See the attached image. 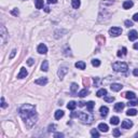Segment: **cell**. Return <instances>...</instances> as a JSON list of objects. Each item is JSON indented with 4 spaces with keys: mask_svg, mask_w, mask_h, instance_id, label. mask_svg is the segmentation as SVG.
I'll return each mask as SVG.
<instances>
[{
    "mask_svg": "<svg viewBox=\"0 0 138 138\" xmlns=\"http://www.w3.org/2000/svg\"><path fill=\"white\" fill-rule=\"evenodd\" d=\"M19 116L25 121V124L28 129H31L37 122L36 107L29 104H25L19 108Z\"/></svg>",
    "mask_w": 138,
    "mask_h": 138,
    "instance_id": "obj_1",
    "label": "cell"
},
{
    "mask_svg": "<svg viewBox=\"0 0 138 138\" xmlns=\"http://www.w3.org/2000/svg\"><path fill=\"white\" fill-rule=\"evenodd\" d=\"M71 118H79L83 123H86V124H91L94 120L92 114L90 113H86V112H81V111H78V112H71L70 114Z\"/></svg>",
    "mask_w": 138,
    "mask_h": 138,
    "instance_id": "obj_2",
    "label": "cell"
},
{
    "mask_svg": "<svg viewBox=\"0 0 138 138\" xmlns=\"http://www.w3.org/2000/svg\"><path fill=\"white\" fill-rule=\"evenodd\" d=\"M112 68L114 71H118V72H126L129 69V66L123 62H116V63L112 64Z\"/></svg>",
    "mask_w": 138,
    "mask_h": 138,
    "instance_id": "obj_3",
    "label": "cell"
},
{
    "mask_svg": "<svg viewBox=\"0 0 138 138\" xmlns=\"http://www.w3.org/2000/svg\"><path fill=\"white\" fill-rule=\"evenodd\" d=\"M109 34L111 37H118L119 35L122 34V29L120 27H112L109 29Z\"/></svg>",
    "mask_w": 138,
    "mask_h": 138,
    "instance_id": "obj_4",
    "label": "cell"
},
{
    "mask_svg": "<svg viewBox=\"0 0 138 138\" xmlns=\"http://www.w3.org/2000/svg\"><path fill=\"white\" fill-rule=\"evenodd\" d=\"M37 51H38V53H40V54H46V52H48V48H46L45 44L41 43V44H39Z\"/></svg>",
    "mask_w": 138,
    "mask_h": 138,
    "instance_id": "obj_5",
    "label": "cell"
},
{
    "mask_svg": "<svg viewBox=\"0 0 138 138\" xmlns=\"http://www.w3.org/2000/svg\"><path fill=\"white\" fill-rule=\"evenodd\" d=\"M122 85L119 84V83H112L111 85H110V89H111V91H113V92H119V91L122 90Z\"/></svg>",
    "mask_w": 138,
    "mask_h": 138,
    "instance_id": "obj_6",
    "label": "cell"
},
{
    "mask_svg": "<svg viewBox=\"0 0 138 138\" xmlns=\"http://www.w3.org/2000/svg\"><path fill=\"white\" fill-rule=\"evenodd\" d=\"M1 42L2 44H4L5 42V38H7V29H5L4 26H1Z\"/></svg>",
    "mask_w": 138,
    "mask_h": 138,
    "instance_id": "obj_7",
    "label": "cell"
},
{
    "mask_svg": "<svg viewBox=\"0 0 138 138\" xmlns=\"http://www.w3.org/2000/svg\"><path fill=\"white\" fill-rule=\"evenodd\" d=\"M137 38H138V32L136 31V30H132V31H129V39L131 40V41H135Z\"/></svg>",
    "mask_w": 138,
    "mask_h": 138,
    "instance_id": "obj_8",
    "label": "cell"
},
{
    "mask_svg": "<svg viewBox=\"0 0 138 138\" xmlns=\"http://www.w3.org/2000/svg\"><path fill=\"white\" fill-rule=\"evenodd\" d=\"M132 126H133V122L131 120H124L122 122V127L123 129H131Z\"/></svg>",
    "mask_w": 138,
    "mask_h": 138,
    "instance_id": "obj_9",
    "label": "cell"
},
{
    "mask_svg": "<svg viewBox=\"0 0 138 138\" xmlns=\"http://www.w3.org/2000/svg\"><path fill=\"white\" fill-rule=\"evenodd\" d=\"M27 75H28L27 70L25 69L24 67H22V68H21V71H19V73L17 75V78H18V79H23V78H26Z\"/></svg>",
    "mask_w": 138,
    "mask_h": 138,
    "instance_id": "obj_10",
    "label": "cell"
},
{
    "mask_svg": "<svg viewBox=\"0 0 138 138\" xmlns=\"http://www.w3.org/2000/svg\"><path fill=\"white\" fill-rule=\"evenodd\" d=\"M124 106H125L124 102H116V104L114 105V110H116V112H121L122 110H123Z\"/></svg>",
    "mask_w": 138,
    "mask_h": 138,
    "instance_id": "obj_11",
    "label": "cell"
},
{
    "mask_svg": "<svg viewBox=\"0 0 138 138\" xmlns=\"http://www.w3.org/2000/svg\"><path fill=\"white\" fill-rule=\"evenodd\" d=\"M35 83L38 85H45L46 83H48V79L46 78H40V79H37V80H35Z\"/></svg>",
    "mask_w": 138,
    "mask_h": 138,
    "instance_id": "obj_12",
    "label": "cell"
},
{
    "mask_svg": "<svg viewBox=\"0 0 138 138\" xmlns=\"http://www.w3.org/2000/svg\"><path fill=\"white\" fill-rule=\"evenodd\" d=\"M67 72H68V69H67L66 67H62V68H59V70H58V77L61 78V79H63L64 76H65Z\"/></svg>",
    "mask_w": 138,
    "mask_h": 138,
    "instance_id": "obj_13",
    "label": "cell"
},
{
    "mask_svg": "<svg viewBox=\"0 0 138 138\" xmlns=\"http://www.w3.org/2000/svg\"><path fill=\"white\" fill-rule=\"evenodd\" d=\"M123 96L125 98H127V99H136V95L134 92H126V93H124Z\"/></svg>",
    "mask_w": 138,
    "mask_h": 138,
    "instance_id": "obj_14",
    "label": "cell"
},
{
    "mask_svg": "<svg viewBox=\"0 0 138 138\" xmlns=\"http://www.w3.org/2000/svg\"><path fill=\"white\" fill-rule=\"evenodd\" d=\"M133 5H134L133 1H131V0H126V1H124V3H123V9L129 10V9H131Z\"/></svg>",
    "mask_w": 138,
    "mask_h": 138,
    "instance_id": "obj_15",
    "label": "cell"
},
{
    "mask_svg": "<svg viewBox=\"0 0 138 138\" xmlns=\"http://www.w3.org/2000/svg\"><path fill=\"white\" fill-rule=\"evenodd\" d=\"M108 111H109V109H108V107H106V106L100 107V114H102V116L106 118V116H107V114H108Z\"/></svg>",
    "mask_w": 138,
    "mask_h": 138,
    "instance_id": "obj_16",
    "label": "cell"
},
{
    "mask_svg": "<svg viewBox=\"0 0 138 138\" xmlns=\"http://www.w3.org/2000/svg\"><path fill=\"white\" fill-rule=\"evenodd\" d=\"M75 66L78 68V69H81V70L85 69V63H84V62H77Z\"/></svg>",
    "mask_w": 138,
    "mask_h": 138,
    "instance_id": "obj_17",
    "label": "cell"
},
{
    "mask_svg": "<svg viewBox=\"0 0 138 138\" xmlns=\"http://www.w3.org/2000/svg\"><path fill=\"white\" fill-rule=\"evenodd\" d=\"M98 129H99V131H102V132H108V125L107 124H105V123H100L99 125H98Z\"/></svg>",
    "mask_w": 138,
    "mask_h": 138,
    "instance_id": "obj_18",
    "label": "cell"
},
{
    "mask_svg": "<svg viewBox=\"0 0 138 138\" xmlns=\"http://www.w3.org/2000/svg\"><path fill=\"white\" fill-rule=\"evenodd\" d=\"M71 4H72L73 9H79L81 2H80V0H71Z\"/></svg>",
    "mask_w": 138,
    "mask_h": 138,
    "instance_id": "obj_19",
    "label": "cell"
},
{
    "mask_svg": "<svg viewBox=\"0 0 138 138\" xmlns=\"http://www.w3.org/2000/svg\"><path fill=\"white\" fill-rule=\"evenodd\" d=\"M41 70L42 71H48L49 70V62L43 61V63L41 64Z\"/></svg>",
    "mask_w": 138,
    "mask_h": 138,
    "instance_id": "obj_20",
    "label": "cell"
},
{
    "mask_svg": "<svg viewBox=\"0 0 138 138\" xmlns=\"http://www.w3.org/2000/svg\"><path fill=\"white\" fill-rule=\"evenodd\" d=\"M110 123L113 124V125H118L120 123V119L118 116H112L111 119H110Z\"/></svg>",
    "mask_w": 138,
    "mask_h": 138,
    "instance_id": "obj_21",
    "label": "cell"
},
{
    "mask_svg": "<svg viewBox=\"0 0 138 138\" xmlns=\"http://www.w3.org/2000/svg\"><path fill=\"white\" fill-rule=\"evenodd\" d=\"M89 90H87L86 87H85L84 90H82V91H80V92L78 93V95H79V96L80 97H85V96H87V94H89Z\"/></svg>",
    "mask_w": 138,
    "mask_h": 138,
    "instance_id": "obj_22",
    "label": "cell"
},
{
    "mask_svg": "<svg viewBox=\"0 0 138 138\" xmlns=\"http://www.w3.org/2000/svg\"><path fill=\"white\" fill-rule=\"evenodd\" d=\"M96 95H97V97L105 96V95H107V90H106V89H100V90L96 93Z\"/></svg>",
    "mask_w": 138,
    "mask_h": 138,
    "instance_id": "obj_23",
    "label": "cell"
},
{
    "mask_svg": "<svg viewBox=\"0 0 138 138\" xmlns=\"http://www.w3.org/2000/svg\"><path fill=\"white\" fill-rule=\"evenodd\" d=\"M64 116V111L63 110H57V111L55 112V119L56 120H59L61 118H63Z\"/></svg>",
    "mask_w": 138,
    "mask_h": 138,
    "instance_id": "obj_24",
    "label": "cell"
},
{
    "mask_svg": "<svg viewBox=\"0 0 138 138\" xmlns=\"http://www.w3.org/2000/svg\"><path fill=\"white\" fill-rule=\"evenodd\" d=\"M76 107H77V102H73V100L72 102H68V105H67V108L68 109H70V110H73Z\"/></svg>",
    "mask_w": 138,
    "mask_h": 138,
    "instance_id": "obj_25",
    "label": "cell"
},
{
    "mask_svg": "<svg viewBox=\"0 0 138 138\" xmlns=\"http://www.w3.org/2000/svg\"><path fill=\"white\" fill-rule=\"evenodd\" d=\"M94 106H95V102H86V108H87V110H89L90 112H92Z\"/></svg>",
    "mask_w": 138,
    "mask_h": 138,
    "instance_id": "obj_26",
    "label": "cell"
},
{
    "mask_svg": "<svg viewBox=\"0 0 138 138\" xmlns=\"http://www.w3.org/2000/svg\"><path fill=\"white\" fill-rule=\"evenodd\" d=\"M43 0H36V8L37 9H42L43 8Z\"/></svg>",
    "mask_w": 138,
    "mask_h": 138,
    "instance_id": "obj_27",
    "label": "cell"
},
{
    "mask_svg": "<svg viewBox=\"0 0 138 138\" xmlns=\"http://www.w3.org/2000/svg\"><path fill=\"white\" fill-rule=\"evenodd\" d=\"M78 89H79V86H78L77 83H72V84H71V86H70V91H71V93H72V94H75V93L77 92Z\"/></svg>",
    "mask_w": 138,
    "mask_h": 138,
    "instance_id": "obj_28",
    "label": "cell"
},
{
    "mask_svg": "<svg viewBox=\"0 0 138 138\" xmlns=\"http://www.w3.org/2000/svg\"><path fill=\"white\" fill-rule=\"evenodd\" d=\"M126 114H127V116H136V114H137V110L136 109H129L127 110V112H126Z\"/></svg>",
    "mask_w": 138,
    "mask_h": 138,
    "instance_id": "obj_29",
    "label": "cell"
},
{
    "mask_svg": "<svg viewBox=\"0 0 138 138\" xmlns=\"http://www.w3.org/2000/svg\"><path fill=\"white\" fill-rule=\"evenodd\" d=\"M127 105H129V107L137 106V105H138V99H137V98H136L135 100H131V99H129V104H127Z\"/></svg>",
    "mask_w": 138,
    "mask_h": 138,
    "instance_id": "obj_30",
    "label": "cell"
},
{
    "mask_svg": "<svg viewBox=\"0 0 138 138\" xmlns=\"http://www.w3.org/2000/svg\"><path fill=\"white\" fill-rule=\"evenodd\" d=\"M97 41H98V43L99 44H104L105 41H106V39H105L104 36H98L97 37Z\"/></svg>",
    "mask_w": 138,
    "mask_h": 138,
    "instance_id": "obj_31",
    "label": "cell"
},
{
    "mask_svg": "<svg viewBox=\"0 0 138 138\" xmlns=\"http://www.w3.org/2000/svg\"><path fill=\"white\" fill-rule=\"evenodd\" d=\"M92 65L94 66V67H99V66H100V61H99V59H93V61H92Z\"/></svg>",
    "mask_w": 138,
    "mask_h": 138,
    "instance_id": "obj_32",
    "label": "cell"
},
{
    "mask_svg": "<svg viewBox=\"0 0 138 138\" xmlns=\"http://www.w3.org/2000/svg\"><path fill=\"white\" fill-rule=\"evenodd\" d=\"M91 135L93 136V137H99V133H98V132L96 131V129H92V131H91Z\"/></svg>",
    "mask_w": 138,
    "mask_h": 138,
    "instance_id": "obj_33",
    "label": "cell"
},
{
    "mask_svg": "<svg viewBox=\"0 0 138 138\" xmlns=\"http://www.w3.org/2000/svg\"><path fill=\"white\" fill-rule=\"evenodd\" d=\"M105 100L107 102H112L114 100V97L113 96H105Z\"/></svg>",
    "mask_w": 138,
    "mask_h": 138,
    "instance_id": "obj_34",
    "label": "cell"
},
{
    "mask_svg": "<svg viewBox=\"0 0 138 138\" xmlns=\"http://www.w3.org/2000/svg\"><path fill=\"white\" fill-rule=\"evenodd\" d=\"M83 84H84V86H90V79L89 78H84L83 79Z\"/></svg>",
    "mask_w": 138,
    "mask_h": 138,
    "instance_id": "obj_35",
    "label": "cell"
},
{
    "mask_svg": "<svg viewBox=\"0 0 138 138\" xmlns=\"http://www.w3.org/2000/svg\"><path fill=\"white\" fill-rule=\"evenodd\" d=\"M113 136L114 137H119V136H121V132H120V129H113Z\"/></svg>",
    "mask_w": 138,
    "mask_h": 138,
    "instance_id": "obj_36",
    "label": "cell"
},
{
    "mask_svg": "<svg viewBox=\"0 0 138 138\" xmlns=\"http://www.w3.org/2000/svg\"><path fill=\"white\" fill-rule=\"evenodd\" d=\"M1 107H2V108H7L8 107L7 102H5V100H4V97H1Z\"/></svg>",
    "mask_w": 138,
    "mask_h": 138,
    "instance_id": "obj_37",
    "label": "cell"
},
{
    "mask_svg": "<svg viewBox=\"0 0 138 138\" xmlns=\"http://www.w3.org/2000/svg\"><path fill=\"white\" fill-rule=\"evenodd\" d=\"M124 24H125L126 27H132V26H133V22H132V21H129V19H127V21H125V23H124Z\"/></svg>",
    "mask_w": 138,
    "mask_h": 138,
    "instance_id": "obj_38",
    "label": "cell"
},
{
    "mask_svg": "<svg viewBox=\"0 0 138 138\" xmlns=\"http://www.w3.org/2000/svg\"><path fill=\"white\" fill-rule=\"evenodd\" d=\"M49 132H54L55 131V125H54V124H50V125H49V129H48Z\"/></svg>",
    "mask_w": 138,
    "mask_h": 138,
    "instance_id": "obj_39",
    "label": "cell"
},
{
    "mask_svg": "<svg viewBox=\"0 0 138 138\" xmlns=\"http://www.w3.org/2000/svg\"><path fill=\"white\" fill-rule=\"evenodd\" d=\"M18 10L17 9H14V10H12V11H11V14L12 15H15V16H17V15H18Z\"/></svg>",
    "mask_w": 138,
    "mask_h": 138,
    "instance_id": "obj_40",
    "label": "cell"
},
{
    "mask_svg": "<svg viewBox=\"0 0 138 138\" xmlns=\"http://www.w3.org/2000/svg\"><path fill=\"white\" fill-rule=\"evenodd\" d=\"M34 63H35V61L32 59V58H28V61H27V64H28L29 66H32V65H34Z\"/></svg>",
    "mask_w": 138,
    "mask_h": 138,
    "instance_id": "obj_41",
    "label": "cell"
},
{
    "mask_svg": "<svg viewBox=\"0 0 138 138\" xmlns=\"http://www.w3.org/2000/svg\"><path fill=\"white\" fill-rule=\"evenodd\" d=\"M15 54H16V50H15V49H14V50H13V51H12V53H11V55H10V57H9L10 59H12V58L15 56Z\"/></svg>",
    "mask_w": 138,
    "mask_h": 138,
    "instance_id": "obj_42",
    "label": "cell"
},
{
    "mask_svg": "<svg viewBox=\"0 0 138 138\" xmlns=\"http://www.w3.org/2000/svg\"><path fill=\"white\" fill-rule=\"evenodd\" d=\"M54 137H55V138L64 137V134H63V133H56V134H54Z\"/></svg>",
    "mask_w": 138,
    "mask_h": 138,
    "instance_id": "obj_43",
    "label": "cell"
},
{
    "mask_svg": "<svg viewBox=\"0 0 138 138\" xmlns=\"http://www.w3.org/2000/svg\"><path fill=\"white\" fill-rule=\"evenodd\" d=\"M133 21H135V22H138V13L134 14V16H133Z\"/></svg>",
    "mask_w": 138,
    "mask_h": 138,
    "instance_id": "obj_44",
    "label": "cell"
},
{
    "mask_svg": "<svg viewBox=\"0 0 138 138\" xmlns=\"http://www.w3.org/2000/svg\"><path fill=\"white\" fill-rule=\"evenodd\" d=\"M98 80H99L98 78H94V84H95V86H97V85H98Z\"/></svg>",
    "mask_w": 138,
    "mask_h": 138,
    "instance_id": "obj_45",
    "label": "cell"
},
{
    "mask_svg": "<svg viewBox=\"0 0 138 138\" xmlns=\"http://www.w3.org/2000/svg\"><path fill=\"white\" fill-rule=\"evenodd\" d=\"M133 73H134V76H135V77H138V69H134Z\"/></svg>",
    "mask_w": 138,
    "mask_h": 138,
    "instance_id": "obj_46",
    "label": "cell"
},
{
    "mask_svg": "<svg viewBox=\"0 0 138 138\" xmlns=\"http://www.w3.org/2000/svg\"><path fill=\"white\" fill-rule=\"evenodd\" d=\"M57 2V0H48V3H50V4H51V3H56Z\"/></svg>",
    "mask_w": 138,
    "mask_h": 138,
    "instance_id": "obj_47",
    "label": "cell"
},
{
    "mask_svg": "<svg viewBox=\"0 0 138 138\" xmlns=\"http://www.w3.org/2000/svg\"><path fill=\"white\" fill-rule=\"evenodd\" d=\"M85 104H86V102H79V106H80V107H83V106H85Z\"/></svg>",
    "mask_w": 138,
    "mask_h": 138,
    "instance_id": "obj_48",
    "label": "cell"
},
{
    "mask_svg": "<svg viewBox=\"0 0 138 138\" xmlns=\"http://www.w3.org/2000/svg\"><path fill=\"white\" fill-rule=\"evenodd\" d=\"M44 11H45V12H50V8H49V7H45V8H44Z\"/></svg>",
    "mask_w": 138,
    "mask_h": 138,
    "instance_id": "obj_49",
    "label": "cell"
},
{
    "mask_svg": "<svg viewBox=\"0 0 138 138\" xmlns=\"http://www.w3.org/2000/svg\"><path fill=\"white\" fill-rule=\"evenodd\" d=\"M134 49H138V43H135V44H134Z\"/></svg>",
    "mask_w": 138,
    "mask_h": 138,
    "instance_id": "obj_50",
    "label": "cell"
},
{
    "mask_svg": "<svg viewBox=\"0 0 138 138\" xmlns=\"http://www.w3.org/2000/svg\"><path fill=\"white\" fill-rule=\"evenodd\" d=\"M135 136H136V137H138V133H137V134H136V135H135Z\"/></svg>",
    "mask_w": 138,
    "mask_h": 138,
    "instance_id": "obj_51",
    "label": "cell"
}]
</instances>
